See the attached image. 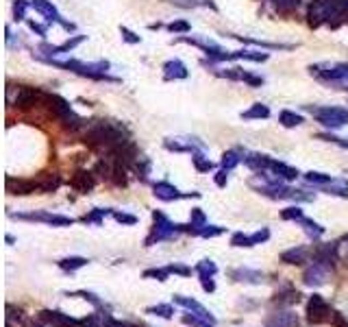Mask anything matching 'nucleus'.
Returning <instances> with one entry per match:
<instances>
[{"instance_id": "obj_2", "label": "nucleus", "mask_w": 348, "mask_h": 327, "mask_svg": "<svg viewBox=\"0 0 348 327\" xmlns=\"http://www.w3.org/2000/svg\"><path fill=\"white\" fill-rule=\"evenodd\" d=\"M46 63L50 65H57L61 70H68V72H74V74H81V76H87V79H94V81H116L111 79L109 74V61H76V59H70V61H57V59H44Z\"/></svg>"}, {"instance_id": "obj_24", "label": "nucleus", "mask_w": 348, "mask_h": 327, "mask_svg": "<svg viewBox=\"0 0 348 327\" xmlns=\"http://www.w3.org/2000/svg\"><path fill=\"white\" fill-rule=\"evenodd\" d=\"M205 225H207L205 212H202L200 207H194V210H191V216H189V225H185V234L200 236V231H202Z\"/></svg>"}, {"instance_id": "obj_29", "label": "nucleus", "mask_w": 348, "mask_h": 327, "mask_svg": "<svg viewBox=\"0 0 348 327\" xmlns=\"http://www.w3.org/2000/svg\"><path fill=\"white\" fill-rule=\"evenodd\" d=\"M272 301L279 303V306H294V303L301 301V293H298V290H292V288H285V290L274 295Z\"/></svg>"}, {"instance_id": "obj_12", "label": "nucleus", "mask_w": 348, "mask_h": 327, "mask_svg": "<svg viewBox=\"0 0 348 327\" xmlns=\"http://www.w3.org/2000/svg\"><path fill=\"white\" fill-rule=\"evenodd\" d=\"M340 258V242H329V245H318L314 249V262L325 264L327 269L333 271L335 260Z\"/></svg>"}, {"instance_id": "obj_4", "label": "nucleus", "mask_w": 348, "mask_h": 327, "mask_svg": "<svg viewBox=\"0 0 348 327\" xmlns=\"http://www.w3.org/2000/svg\"><path fill=\"white\" fill-rule=\"evenodd\" d=\"M153 221H155V227L151 231V236L146 238V247H153L155 242L170 240V238L178 236V234H185V225L172 223L170 218L161 212H153Z\"/></svg>"}, {"instance_id": "obj_22", "label": "nucleus", "mask_w": 348, "mask_h": 327, "mask_svg": "<svg viewBox=\"0 0 348 327\" xmlns=\"http://www.w3.org/2000/svg\"><path fill=\"white\" fill-rule=\"evenodd\" d=\"M174 303H178V306H183L185 310H189V312L198 314V317H202V319H207V321H211V323H215L213 314L209 312L207 308H202L198 301H194V299H187V297H174Z\"/></svg>"}, {"instance_id": "obj_38", "label": "nucleus", "mask_w": 348, "mask_h": 327, "mask_svg": "<svg viewBox=\"0 0 348 327\" xmlns=\"http://www.w3.org/2000/svg\"><path fill=\"white\" fill-rule=\"evenodd\" d=\"M239 162H244V157H239L237 151H226L222 155V168H226V170H233Z\"/></svg>"}, {"instance_id": "obj_60", "label": "nucleus", "mask_w": 348, "mask_h": 327, "mask_svg": "<svg viewBox=\"0 0 348 327\" xmlns=\"http://www.w3.org/2000/svg\"><path fill=\"white\" fill-rule=\"evenodd\" d=\"M340 258L344 260V264L348 266V236L344 240H340Z\"/></svg>"}, {"instance_id": "obj_54", "label": "nucleus", "mask_w": 348, "mask_h": 327, "mask_svg": "<svg viewBox=\"0 0 348 327\" xmlns=\"http://www.w3.org/2000/svg\"><path fill=\"white\" fill-rule=\"evenodd\" d=\"M74 295H79V297H83L85 301H89L92 306H96V308H103V301L98 299L94 293H87V290H79V293H74Z\"/></svg>"}, {"instance_id": "obj_48", "label": "nucleus", "mask_w": 348, "mask_h": 327, "mask_svg": "<svg viewBox=\"0 0 348 327\" xmlns=\"http://www.w3.org/2000/svg\"><path fill=\"white\" fill-rule=\"evenodd\" d=\"M316 138H318V140L333 142V144H338V146H342V148H348V140H346V138H338V135H333V133H318Z\"/></svg>"}, {"instance_id": "obj_14", "label": "nucleus", "mask_w": 348, "mask_h": 327, "mask_svg": "<svg viewBox=\"0 0 348 327\" xmlns=\"http://www.w3.org/2000/svg\"><path fill=\"white\" fill-rule=\"evenodd\" d=\"M155 190V196H157L159 201H176V199H187V196H194V199H198V192H191V194H183L181 190H178L176 186H172L170 181H157L153 186Z\"/></svg>"}, {"instance_id": "obj_10", "label": "nucleus", "mask_w": 348, "mask_h": 327, "mask_svg": "<svg viewBox=\"0 0 348 327\" xmlns=\"http://www.w3.org/2000/svg\"><path fill=\"white\" fill-rule=\"evenodd\" d=\"M85 41V35H72V37H68L63 41V44H39V48L37 52H41V55H46V57H39L41 61L44 59H52V57H57V55H63V52H70V50H74L79 44H83Z\"/></svg>"}, {"instance_id": "obj_52", "label": "nucleus", "mask_w": 348, "mask_h": 327, "mask_svg": "<svg viewBox=\"0 0 348 327\" xmlns=\"http://www.w3.org/2000/svg\"><path fill=\"white\" fill-rule=\"evenodd\" d=\"M222 231H224V227H218V225H205L200 231V236L202 238H215V236H220Z\"/></svg>"}, {"instance_id": "obj_27", "label": "nucleus", "mask_w": 348, "mask_h": 327, "mask_svg": "<svg viewBox=\"0 0 348 327\" xmlns=\"http://www.w3.org/2000/svg\"><path fill=\"white\" fill-rule=\"evenodd\" d=\"M242 118L244 120H266V118H270V107L263 103H255L250 109L242 111Z\"/></svg>"}, {"instance_id": "obj_40", "label": "nucleus", "mask_w": 348, "mask_h": 327, "mask_svg": "<svg viewBox=\"0 0 348 327\" xmlns=\"http://www.w3.org/2000/svg\"><path fill=\"white\" fill-rule=\"evenodd\" d=\"M133 168L137 172V177H140L142 181L148 179V172H151V162H148L146 157H137V162L133 164Z\"/></svg>"}, {"instance_id": "obj_23", "label": "nucleus", "mask_w": 348, "mask_h": 327, "mask_svg": "<svg viewBox=\"0 0 348 327\" xmlns=\"http://www.w3.org/2000/svg\"><path fill=\"white\" fill-rule=\"evenodd\" d=\"M270 155H261V153H244V164L255 172H266L270 168Z\"/></svg>"}, {"instance_id": "obj_8", "label": "nucleus", "mask_w": 348, "mask_h": 327, "mask_svg": "<svg viewBox=\"0 0 348 327\" xmlns=\"http://www.w3.org/2000/svg\"><path fill=\"white\" fill-rule=\"evenodd\" d=\"M11 218L17 221H33V223H46L52 227H70L72 218L70 216H61V214H50V212H31V214H9Z\"/></svg>"}, {"instance_id": "obj_3", "label": "nucleus", "mask_w": 348, "mask_h": 327, "mask_svg": "<svg viewBox=\"0 0 348 327\" xmlns=\"http://www.w3.org/2000/svg\"><path fill=\"white\" fill-rule=\"evenodd\" d=\"M309 74L316 79L325 81V83H333L340 87H348V63L346 61H322V63H314L309 65Z\"/></svg>"}, {"instance_id": "obj_44", "label": "nucleus", "mask_w": 348, "mask_h": 327, "mask_svg": "<svg viewBox=\"0 0 348 327\" xmlns=\"http://www.w3.org/2000/svg\"><path fill=\"white\" fill-rule=\"evenodd\" d=\"M303 216H305V214H303V210L298 205H292V207H287V210L281 212V218H283V221H301Z\"/></svg>"}, {"instance_id": "obj_39", "label": "nucleus", "mask_w": 348, "mask_h": 327, "mask_svg": "<svg viewBox=\"0 0 348 327\" xmlns=\"http://www.w3.org/2000/svg\"><path fill=\"white\" fill-rule=\"evenodd\" d=\"M183 323L185 325H191V327H215V323L211 321L198 317V314H183Z\"/></svg>"}, {"instance_id": "obj_31", "label": "nucleus", "mask_w": 348, "mask_h": 327, "mask_svg": "<svg viewBox=\"0 0 348 327\" xmlns=\"http://www.w3.org/2000/svg\"><path fill=\"white\" fill-rule=\"evenodd\" d=\"M61 186V177L57 175V172H52V175H44L39 179V192L41 194H48V192H55Z\"/></svg>"}, {"instance_id": "obj_7", "label": "nucleus", "mask_w": 348, "mask_h": 327, "mask_svg": "<svg viewBox=\"0 0 348 327\" xmlns=\"http://www.w3.org/2000/svg\"><path fill=\"white\" fill-rule=\"evenodd\" d=\"M261 194L270 196V199H281V201H311L314 196L311 194H305L303 190H296V188H290V186H283L281 183H274V186H261L259 188Z\"/></svg>"}, {"instance_id": "obj_6", "label": "nucleus", "mask_w": 348, "mask_h": 327, "mask_svg": "<svg viewBox=\"0 0 348 327\" xmlns=\"http://www.w3.org/2000/svg\"><path fill=\"white\" fill-rule=\"evenodd\" d=\"M331 306L325 301L322 295H314L307 301V321L311 325H322V323H331Z\"/></svg>"}, {"instance_id": "obj_36", "label": "nucleus", "mask_w": 348, "mask_h": 327, "mask_svg": "<svg viewBox=\"0 0 348 327\" xmlns=\"http://www.w3.org/2000/svg\"><path fill=\"white\" fill-rule=\"evenodd\" d=\"M172 2L174 7H181V9H196V7H209V9H215V4L211 0H168Z\"/></svg>"}, {"instance_id": "obj_43", "label": "nucleus", "mask_w": 348, "mask_h": 327, "mask_svg": "<svg viewBox=\"0 0 348 327\" xmlns=\"http://www.w3.org/2000/svg\"><path fill=\"white\" fill-rule=\"evenodd\" d=\"M272 4L283 13H290V11L301 7V0H272Z\"/></svg>"}, {"instance_id": "obj_59", "label": "nucleus", "mask_w": 348, "mask_h": 327, "mask_svg": "<svg viewBox=\"0 0 348 327\" xmlns=\"http://www.w3.org/2000/svg\"><path fill=\"white\" fill-rule=\"evenodd\" d=\"M331 323H333V327H348V321L344 319V314H340V312L331 314Z\"/></svg>"}, {"instance_id": "obj_28", "label": "nucleus", "mask_w": 348, "mask_h": 327, "mask_svg": "<svg viewBox=\"0 0 348 327\" xmlns=\"http://www.w3.org/2000/svg\"><path fill=\"white\" fill-rule=\"evenodd\" d=\"M325 194H333V196H342V199H348V181L346 179H333L331 183L320 188Z\"/></svg>"}, {"instance_id": "obj_25", "label": "nucleus", "mask_w": 348, "mask_h": 327, "mask_svg": "<svg viewBox=\"0 0 348 327\" xmlns=\"http://www.w3.org/2000/svg\"><path fill=\"white\" fill-rule=\"evenodd\" d=\"M268 170L274 172V175H279L283 181H294L298 175H301V172L294 168V166H287L283 162H277V159H270V168Z\"/></svg>"}, {"instance_id": "obj_45", "label": "nucleus", "mask_w": 348, "mask_h": 327, "mask_svg": "<svg viewBox=\"0 0 348 327\" xmlns=\"http://www.w3.org/2000/svg\"><path fill=\"white\" fill-rule=\"evenodd\" d=\"M26 9H28V2L26 0H15L13 2V20H24L26 17Z\"/></svg>"}, {"instance_id": "obj_61", "label": "nucleus", "mask_w": 348, "mask_h": 327, "mask_svg": "<svg viewBox=\"0 0 348 327\" xmlns=\"http://www.w3.org/2000/svg\"><path fill=\"white\" fill-rule=\"evenodd\" d=\"M244 83H248V85H253V87H259V85H263V79L261 76H257V74H246V79H244Z\"/></svg>"}, {"instance_id": "obj_17", "label": "nucleus", "mask_w": 348, "mask_h": 327, "mask_svg": "<svg viewBox=\"0 0 348 327\" xmlns=\"http://www.w3.org/2000/svg\"><path fill=\"white\" fill-rule=\"evenodd\" d=\"M7 192L9 194H33L39 192V181L33 179H13V177H7Z\"/></svg>"}, {"instance_id": "obj_53", "label": "nucleus", "mask_w": 348, "mask_h": 327, "mask_svg": "<svg viewBox=\"0 0 348 327\" xmlns=\"http://www.w3.org/2000/svg\"><path fill=\"white\" fill-rule=\"evenodd\" d=\"M120 33H122V37H124V41H127V44H140V41H142L140 35H135V33L131 31V28H127V26L120 28Z\"/></svg>"}, {"instance_id": "obj_62", "label": "nucleus", "mask_w": 348, "mask_h": 327, "mask_svg": "<svg viewBox=\"0 0 348 327\" xmlns=\"http://www.w3.org/2000/svg\"><path fill=\"white\" fill-rule=\"evenodd\" d=\"M26 24H28V28H31V31L37 33L39 37H46V26H41V24H37V22H33V20H28Z\"/></svg>"}, {"instance_id": "obj_5", "label": "nucleus", "mask_w": 348, "mask_h": 327, "mask_svg": "<svg viewBox=\"0 0 348 327\" xmlns=\"http://www.w3.org/2000/svg\"><path fill=\"white\" fill-rule=\"evenodd\" d=\"M307 111L327 129H340L348 124V109L346 107H307Z\"/></svg>"}, {"instance_id": "obj_9", "label": "nucleus", "mask_w": 348, "mask_h": 327, "mask_svg": "<svg viewBox=\"0 0 348 327\" xmlns=\"http://www.w3.org/2000/svg\"><path fill=\"white\" fill-rule=\"evenodd\" d=\"M46 100H48V94L41 92L39 87L22 85L20 90H17V96H15V107L17 109H31V107L46 103Z\"/></svg>"}, {"instance_id": "obj_18", "label": "nucleus", "mask_w": 348, "mask_h": 327, "mask_svg": "<svg viewBox=\"0 0 348 327\" xmlns=\"http://www.w3.org/2000/svg\"><path fill=\"white\" fill-rule=\"evenodd\" d=\"M31 7L37 11V13L44 15L48 22H57V24H61V15H59L57 7L50 2V0H31Z\"/></svg>"}, {"instance_id": "obj_21", "label": "nucleus", "mask_w": 348, "mask_h": 327, "mask_svg": "<svg viewBox=\"0 0 348 327\" xmlns=\"http://www.w3.org/2000/svg\"><path fill=\"white\" fill-rule=\"evenodd\" d=\"M164 79L166 81H176V79H187V68L178 59H170L164 63Z\"/></svg>"}, {"instance_id": "obj_50", "label": "nucleus", "mask_w": 348, "mask_h": 327, "mask_svg": "<svg viewBox=\"0 0 348 327\" xmlns=\"http://www.w3.org/2000/svg\"><path fill=\"white\" fill-rule=\"evenodd\" d=\"M168 275H170L168 269H148V271H144V277H155V279H159V282H166Z\"/></svg>"}, {"instance_id": "obj_55", "label": "nucleus", "mask_w": 348, "mask_h": 327, "mask_svg": "<svg viewBox=\"0 0 348 327\" xmlns=\"http://www.w3.org/2000/svg\"><path fill=\"white\" fill-rule=\"evenodd\" d=\"M200 277V286L205 293H213L215 290V282H213V275H198Z\"/></svg>"}, {"instance_id": "obj_57", "label": "nucleus", "mask_w": 348, "mask_h": 327, "mask_svg": "<svg viewBox=\"0 0 348 327\" xmlns=\"http://www.w3.org/2000/svg\"><path fill=\"white\" fill-rule=\"evenodd\" d=\"M226 181H229V170L222 168V170L215 172V186H218V188H224Z\"/></svg>"}, {"instance_id": "obj_64", "label": "nucleus", "mask_w": 348, "mask_h": 327, "mask_svg": "<svg viewBox=\"0 0 348 327\" xmlns=\"http://www.w3.org/2000/svg\"><path fill=\"white\" fill-rule=\"evenodd\" d=\"M346 90H348V87H346Z\"/></svg>"}, {"instance_id": "obj_42", "label": "nucleus", "mask_w": 348, "mask_h": 327, "mask_svg": "<svg viewBox=\"0 0 348 327\" xmlns=\"http://www.w3.org/2000/svg\"><path fill=\"white\" fill-rule=\"evenodd\" d=\"M196 273L198 275H215V273H218V266H215V262H211V260H200L196 264Z\"/></svg>"}, {"instance_id": "obj_19", "label": "nucleus", "mask_w": 348, "mask_h": 327, "mask_svg": "<svg viewBox=\"0 0 348 327\" xmlns=\"http://www.w3.org/2000/svg\"><path fill=\"white\" fill-rule=\"evenodd\" d=\"M268 327H301V321H298V317L290 310L285 312H274L272 317L268 319Z\"/></svg>"}, {"instance_id": "obj_51", "label": "nucleus", "mask_w": 348, "mask_h": 327, "mask_svg": "<svg viewBox=\"0 0 348 327\" xmlns=\"http://www.w3.org/2000/svg\"><path fill=\"white\" fill-rule=\"evenodd\" d=\"M113 218H116L118 223H122V225H135L137 223V216L127 214V212H113Z\"/></svg>"}, {"instance_id": "obj_37", "label": "nucleus", "mask_w": 348, "mask_h": 327, "mask_svg": "<svg viewBox=\"0 0 348 327\" xmlns=\"http://www.w3.org/2000/svg\"><path fill=\"white\" fill-rule=\"evenodd\" d=\"M107 214H113V212H109V210H100V207H96V210H92L89 214H85V216H83V223H85V225H100V223L105 221Z\"/></svg>"}, {"instance_id": "obj_47", "label": "nucleus", "mask_w": 348, "mask_h": 327, "mask_svg": "<svg viewBox=\"0 0 348 327\" xmlns=\"http://www.w3.org/2000/svg\"><path fill=\"white\" fill-rule=\"evenodd\" d=\"M231 245L233 247H253V242H250V236L242 234V231H237V234L231 236Z\"/></svg>"}, {"instance_id": "obj_34", "label": "nucleus", "mask_w": 348, "mask_h": 327, "mask_svg": "<svg viewBox=\"0 0 348 327\" xmlns=\"http://www.w3.org/2000/svg\"><path fill=\"white\" fill-rule=\"evenodd\" d=\"M279 122L283 124V127L287 129H292V127H298V124H303V116L301 114H296V111H290V109H285V111H281L279 114Z\"/></svg>"}, {"instance_id": "obj_30", "label": "nucleus", "mask_w": 348, "mask_h": 327, "mask_svg": "<svg viewBox=\"0 0 348 327\" xmlns=\"http://www.w3.org/2000/svg\"><path fill=\"white\" fill-rule=\"evenodd\" d=\"M57 264H59V269L65 271V273H74V271L83 269V266L87 264V260H85V258H81V255H72V258H63V260H59Z\"/></svg>"}, {"instance_id": "obj_33", "label": "nucleus", "mask_w": 348, "mask_h": 327, "mask_svg": "<svg viewBox=\"0 0 348 327\" xmlns=\"http://www.w3.org/2000/svg\"><path fill=\"white\" fill-rule=\"evenodd\" d=\"M298 225H301V227L305 229V234H307L309 238H320L322 234H325V227H322V225H318L316 221H311V218H301V221H298Z\"/></svg>"}, {"instance_id": "obj_63", "label": "nucleus", "mask_w": 348, "mask_h": 327, "mask_svg": "<svg viewBox=\"0 0 348 327\" xmlns=\"http://www.w3.org/2000/svg\"><path fill=\"white\" fill-rule=\"evenodd\" d=\"M79 327H89V325H85V323H83V321H81V325Z\"/></svg>"}, {"instance_id": "obj_20", "label": "nucleus", "mask_w": 348, "mask_h": 327, "mask_svg": "<svg viewBox=\"0 0 348 327\" xmlns=\"http://www.w3.org/2000/svg\"><path fill=\"white\" fill-rule=\"evenodd\" d=\"M233 282H242V284H263L266 282V275L259 271H253V269H235L229 273Z\"/></svg>"}, {"instance_id": "obj_41", "label": "nucleus", "mask_w": 348, "mask_h": 327, "mask_svg": "<svg viewBox=\"0 0 348 327\" xmlns=\"http://www.w3.org/2000/svg\"><path fill=\"white\" fill-rule=\"evenodd\" d=\"M148 314H155V317H161V319H170L174 314V308L168 306V303H159V306H153L146 310Z\"/></svg>"}, {"instance_id": "obj_35", "label": "nucleus", "mask_w": 348, "mask_h": 327, "mask_svg": "<svg viewBox=\"0 0 348 327\" xmlns=\"http://www.w3.org/2000/svg\"><path fill=\"white\" fill-rule=\"evenodd\" d=\"M191 162H194V168H196L198 172H209V170H213V168H215V164H213L209 157L202 155L200 151L191 153Z\"/></svg>"}, {"instance_id": "obj_1", "label": "nucleus", "mask_w": 348, "mask_h": 327, "mask_svg": "<svg viewBox=\"0 0 348 327\" xmlns=\"http://www.w3.org/2000/svg\"><path fill=\"white\" fill-rule=\"evenodd\" d=\"M83 142L92 148L105 146L107 151H111L129 142V129L116 120H92V124H87Z\"/></svg>"}, {"instance_id": "obj_58", "label": "nucleus", "mask_w": 348, "mask_h": 327, "mask_svg": "<svg viewBox=\"0 0 348 327\" xmlns=\"http://www.w3.org/2000/svg\"><path fill=\"white\" fill-rule=\"evenodd\" d=\"M168 271L174 273V275H183V277L191 275V271L187 269V266H181V264H170V266H168Z\"/></svg>"}, {"instance_id": "obj_46", "label": "nucleus", "mask_w": 348, "mask_h": 327, "mask_svg": "<svg viewBox=\"0 0 348 327\" xmlns=\"http://www.w3.org/2000/svg\"><path fill=\"white\" fill-rule=\"evenodd\" d=\"M168 31H170V33H189L191 24H189V22H185V20H174V22L168 24Z\"/></svg>"}, {"instance_id": "obj_13", "label": "nucleus", "mask_w": 348, "mask_h": 327, "mask_svg": "<svg viewBox=\"0 0 348 327\" xmlns=\"http://www.w3.org/2000/svg\"><path fill=\"white\" fill-rule=\"evenodd\" d=\"M164 146L174 153H196V148L198 151H205V144L198 142L196 138H166Z\"/></svg>"}, {"instance_id": "obj_32", "label": "nucleus", "mask_w": 348, "mask_h": 327, "mask_svg": "<svg viewBox=\"0 0 348 327\" xmlns=\"http://www.w3.org/2000/svg\"><path fill=\"white\" fill-rule=\"evenodd\" d=\"M305 181L311 183V186L322 188V186H327V183H331V181H333V177H331V175H327V172L309 170V172H305Z\"/></svg>"}, {"instance_id": "obj_26", "label": "nucleus", "mask_w": 348, "mask_h": 327, "mask_svg": "<svg viewBox=\"0 0 348 327\" xmlns=\"http://www.w3.org/2000/svg\"><path fill=\"white\" fill-rule=\"evenodd\" d=\"M307 249L305 247H294V249H287V251L281 253V262L285 264H294V266H301L307 262Z\"/></svg>"}, {"instance_id": "obj_56", "label": "nucleus", "mask_w": 348, "mask_h": 327, "mask_svg": "<svg viewBox=\"0 0 348 327\" xmlns=\"http://www.w3.org/2000/svg\"><path fill=\"white\" fill-rule=\"evenodd\" d=\"M268 238H270V229H259L257 234L250 236V242H253V247H255V245H261V242H266Z\"/></svg>"}, {"instance_id": "obj_49", "label": "nucleus", "mask_w": 348, "mask_h": 327, "mask_svg": "<svg viewBox=\"0 0 348 327\" xmlns=\"http://www.w3.org/2000/svg\"><path fill=\"white\" fill-rule=\"evenodd\" d=\"M7 312H9V321H17L20 325L26 323V317H24V312L20 310V308H15V306H7Z\"/></svg>"}, {"instance_id": "obj_11", "label": "nucleus", "mask_w": 348, "mask_h": 327, "mask_svg": "<svg viewBox=\"0 0 348 327\" xmlns=\"http://www.w3.org/2000/svg\"><path fill=\"white\" fill-rule=\"evenodd\" d=\"M44 325H50V327H79L81 321L68 317V314L59 312V310H41L39 317H37Z\"/></svg>"}, {"instance_id": "obj_16", "label": "nucleus", "mask_w": 348, "mask_h": 327, "mask_svg": "<svg viewBox=\"0 0 348 327\" xmlns=\"http://www.w3.org/2000/svg\"><path fill=\"white\" fill-rule=\"evenodd\" d=\"M329 271L331 269H327L325 264H318V262H314V264L309 266L307 271H305V275H303V284L305 286H322V284L327 282V277H329Z\"/></svg>"}, {"instance_id": "obj_15", "label": "nucleus", "mask_w": 348, "mask_h": 327, "mask_svg": "<svg viewBox=\"0 0 348 327\" xmlns=\"http://www.w3.org/2000/svg\"><path fill=\"white\" fill-rule=\"evenodd\" d=\"M94 186H96V177H94V172H89V170H76L74 175L70 177V188L81 192V194L92 192Z\"/></svg>"}]
</instances>
